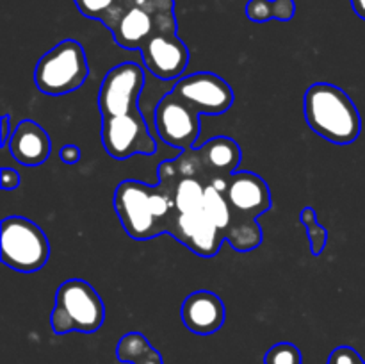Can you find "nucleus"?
Segmentation results:
<instances>
[{"label":"nucleus","mask_w":365,"mask_h":364,"mask_svg":"<svg viewBox=\"0 0 365 364\" xmlns=\"http://www.w3.org/2000/svg\"><path fill=\"white\" fill-rule=\"evenodd\" d=\"M114 209L125 232L135 241H148L160 234H170L175 218V202L168 186L123 181L114 193Z\"/></svg>","instance_id":"obj_1"},{"label":"nucleus","mask_w":365,"mask_h":364,"mask_svg":"<svg viewBox=\"0 0 365 364\" xmlns=\"http://www.w3.org/2000/svg\"><path fill=\"white\" fill-rule=\"evenodd\" d=\"M305 118L316 134L335 145H351L362 132V118L342 88L316 82L305 93Z\"/></svg>","instance_id":"obj_2"},{"label":"nucleus","mask_w":365,"mask_h":364,"mask_svg":"<svg viewBox=\"0 0 365 364\" xmlns=\"http://www.w3.org/2000/svg\"><path fill=\"white\" fill-rule=\"evenodd\" d=\"M103 320L106 305L89 282L82 278H70L59 285L50 318L52 330L56 334H68L73 330L93 334L102 327Z\"/></svg>","instance_id":"obj_3"},{"label":"nucleus","mask_w":365,"mask_h":364,"mask_svg":"<svg viewBox=\"0 0 365 364\" xmlns=\"http://www.w3.org/2000/svg\"><path fill=\"white\" fill-rule=\"evenodd\" d=\"M50 257V243L43 228L24 216H7L0 225V259L11 270L34 273Z\"/></svg>","instance_id":"obj_4"},{"label":"nucleus","mask_w":365,"mask_h":364,"mask_svg":"<svg viewBox=\"0 0 365 364\" xmlns=\"http://www.w3.org/2000/svg\"><path fill=\"white\" fill-rule=\"evenodd\" d=\"M89 75L88 57L75 39H63L39 57L34 82L45 95H66L86 82Z\"/></svg>","instance_id":"obj_5"},{"label":"nucleus","mask_w":365,"mask_h":364,"mask_svg":"<svg viewBox=\"0 0 365 364\" xmlns=\"http://www.w3.org/2000/svg\"><path fill=\"white\" fill-rule=\"evenodd\" d=\"M100 21L109 29L114 41L127 50H141L155 32L178 29L175 13L155 16L130 0H114Z\"/></svg>","instance_id":"obj_6"},{"label":"nucleus","mask_w":365,"mask_h":364,"mask_svg":"<svg viewBox=\"0 0 365 364\" xmlns=\"http://www.w3.org/2000/svg\"><path fill=\"white\" fill-rule=\"evenodd\" d=\"M173 163L180 173L192 175L207 184H212L216 181H228L235 171H239L241 148L232 138L217 136L200 148L180 152Z\"/></svg>","instance_id":"obj_7"},{"label":"nucleus","mask_w":365,"mask_h":364,"mask_svg":"<svg viewBox=\"0 0 365 364\" xmlns=\"http://www.w3.org/2000/svg\"><path fill=\"white\" fill-rule=\"evenodd\" d=\"M145 88V71L138 63L125 61L110 68L98 91V109L102 118L123 116L139 111V95Z\"/></svg>","instance_id":"obj_8"},{"label":"nucleus","mask_w":365,"mask_h":364,"mask_svg":"<svg viewBox=\"0 0 365 364\" xmlns=\"http://www.w3.org/2000/svg\"><path fill=\"white\" fill-rule=\"evenodd\" d=\"M102 143L110 157L125 161L132 156H152L157 143L141 111L113 118H102Z\"/></svg>","instance_id":"obj_9"},{"label":"nucleus","mask_w":365,"mask_h":364,"mask_svg":"<svg viewBox=\"0 0 365 364\" xmlns=\"http://www.w3.org/2000/svg\"><path fill=\"white\" fill-rule=\"evenodd\" d=\"M153 121L160 139L180 152L191 150L202 131L200 113L178 98L173 91L164 95L157 103Z\"/></svg>","instance_id":"obj_10"},{"label":"nucleus","mask_w":365,"mask_h":364,"mask_svg":"<svg viewBox=\"0 0 365 364\" xmlns=\"http://www.w3.org/2000/svg\"><path fill=\"white\" fill-rule=\"evenodd\" d=\"M173 93L200 114H223L234 106V89L210 71H198L175 82Z\"/></svg>","instance_id":"obj_11"},{"label":"nucleus","mask_w":365,"mask_h":364,"mask_svg":"<svg viewBox=\"0 0 365 364\" xmlns=\"http://www.w3.org/2000/svg\"><path fill=\"white\" fill-rule=\"evenodd\" d=\"M139 52L150 74L160 81L178 79L189 64V49L178 38L177 31L155 32Z\"/></svg>","instance_id":"obj_12"},{"label":"nucleus","mask_w":365,"mask_h":364,"mask_svg":"<svg viewBox=\"0 0 365 364\" xmlns=\"http://www.w3.org/2000/svg\"><path fill=\"white\" fill-rule=\"evenodd\" d=\"M225 196L230 203L232 214L253 220L262 216L273 206L266 181L252 171H235L228 178Z\"/></svg>","instance_id":"obj_13"},{"label":"nucleus","mask_w":365,"mask_h":364,"mask_svg":"<svg viewBox=\"0 0 365 364\" xmlns=\"http://www.w3.org/2000/svg\"><path fill=\"white\" fill-rule=\"evenodd\" d=\"M170 234L200 257L217 256L221 245L227 241L225 232L217 228L203 211L195 214L175 213Z\"/></svg>","instance_id":"obj_14"},{"label":"nucleus","mask_w":365,"mask_h":364,"mask_svg":"<svg viewBox=\"0 0 365 364\" xmlns=\"http://www.w3.org/2000/svg\"><path fill=\"white\" fill-rule=\"evenodd\" d=\"M180 318L192 334L209 335L220 330L227 318L225 303L216 293L195 291L182 302Z\"/></svg>","instance_id":"obj_15"},{"label":"nucleus","mask_w":365,"mask_h":364,"mask_svg":"<svg viewBox=\"0 0 365 364\" xmlns=\"http://www.w3.org/2000/svg\"><path fill=\"white\" fill-rule=\"evenodd\" d=\"M9 152L24 166H39L52 152L50 136L36 121L21 120L11 136Z\"/></svg>","instance_id":"obj_16"},{"label":"nucleus","mask_w":365,"mask_h":364,"mask_svg":"<svg viewBox=\"0 0 365 364\" xmlns=\"http://www.w3.org/2000/svg\"><path fill=\"white\" fill-rule=\"evenodd\" d=\"M116 355L121 363L132 364H164L160 353L139 332H128L120 339Z\"/></svg>","instance_id":"obj_17"},{"label":"nucleus","mask_w":365,"mask_h":364,"mask_svg":"<svg viewBox=\"0 0 365 364\" xmlns=\"http://www.w3.org/2000/svg\"><path fill=\"white\" fill-rule=\"evenodd\" d=\"M225 239L237 252H250V250H255L257 246H260L264 236L257 220L232 214L230 225L225 231Z\"/></svg>","instance_id":"obj_18"},{"label":"nucleus","mask_w":365,"mask_h":364,"mask_svg":"<svg viewBox=\"0 0 365 364\" xmlns=\"http://www.w3.org/2000/svg\"><path fill=\"white\" fill-rule=\"evenodd\" d=\"M203 213L207 214L210 221L221 231H227L232 221V209L228 203L225 191L217 189L214 184L205 186V195H203Z\"/></svg>","instance_id":"obj_19"},{"label":"nucleus","mask_w":365,"mask_h":364,"mask_svg":"<svg viewBox=\"0 0 365 364\" xmlns=\"http://www.w3.org/2000/svg\"><path fill=\"white\" fill-rule=\"evenodd\" d=\"M302 223L305 225L307 234H309V243H310V252H312L314 257L321 256L327 246V239H328V232L323 225H319L317 221V214L316 209L310 206H307L305 209L302 211Z\"/></svg>","instance_id":"obj_20"},{"label":"nucleus","mask_w":365,"mask_h":364,"mask_svg":"<svg viewBox=\"0 0 365 364\" xmlns=\"http://www.w3.org/2000/svg\"><path fill=\"white\" fill-rule=\"evenodd\" d=\"M302 352L292 343H278L267 350L264 364H302Z\"/></svg>","instance_id":"obj_21"},{"label":"nucleus","mask_w":365,"mask_h":364,"mask_svg":"<svg viewBox=\"0 0 365 364\" xmlns=\"http://www.w3.org/2000/svg\"><path fill=\"white\" fill-rule=\"evenodd\" d=\"M246 16L255 24L273 20V0H250L246 4Z\"/></svg>","instance_id":"obj_22"},{"label":"nucleus","mask_w":365,"mask_h":364,"mask_svg":"<svg viewBox=\"0 0 365 364\" xmlns=\"http://www.w3.org/2000/svg\"><path fill=\"white\" fill-rule=\"evenodd\" d=\"M113 2L114 0H75L78 11L91 20H102V16L109 11Z\"/></svg>","instance_id":"obj_23"},{"label":"nucleus","mask_w":365,"mask_h":364,"mask_svg":"<svg viewBox=\"0 0 365 364\" xmlns=\"http://www.w3.org/2000/svg\"><path fill=\"white\" fill-rule=\"evenodd\" d=\"M328 364H365V360L355 348H351V346H337V348L330 353Z\"/></svg>","instance_id":"obj_24"},{"label":"nucleus","mask_w":365,"mask_h":364,"mask_svg":"<svg viewBox=\"0 0 365 364\" xmlns=\"http://www.w3.org/2000/svg\"><path fill=\"white\" fill-rule=\"evenodd\" d=\"M134 6L143 7L155 16L175 13V0H130Z\"/></svg>","instance_id":"obj_25"},{"label":"nucleus","mask_w":365,"mask_h":364,"mask_svg":"<svg viewBox=\"0 0 365 364\" xmlns=\"http://www.w3.org/2000/svg\"><path fill=\"white\" fill-rule=\"evenodd\" d=\"M294 0H273V20L289 21L294 18Z\"/></svg>","instance_id":"obj_26"},{"label":"nucleus","mask_w":365,"mask_h":364,"mask_svg":"<svg viewBox=\"0 0 365 364\" xmlns=\"http://www.w3.org/2000/svg\"><path fill=\"white\" fill-rule=\"evenodd\" d=\"M0 186L6 191L16 189L20 186V173L13 170V168H2V171H0Z\"/></svg>","instance_id":"obj_27"},{"label":"nucleus","mask_w":365,"mask_h":364,"mask_svg":"<svg viewBox=\"0 0 365 364\" xmlns=\"http://www.w3.org/2000/svg\"><path fill=\"white\" fill-rule=\"evenodd\" d=\"M59 157L64 164H75L81 159V148L77 145H64L59 150Z\"/></svg>","instance_id":"obj_28"},{"label":"nucleus","mask_w":365,"mask_h":364,"mask_svg":"<svg viewBox=\"0 0 365 364\" xmlns=\"http://www.w3.org/2000/svg\"><path fill=\"white\" fill-rule=\"evenodd\" d=\"M0 146H9V141H11V136H13V132H11V118L9 114H2V120H0Z\"/></svg>","instance_id":"obj_29"},{"label":"nucleus","mask_w":365,"mask_h":364,"mask_svg":"<svg viewBox=\"0 0 365 364\" xmlns=\"http://www.w3.org/2000/svg\"><path fill=\"white\" fill-rule=\"evenodd\" d=\"M351 7L356 16L365 20V0H351Z\"/></svg>","instance_id":"obj_30"}]
</instances>
